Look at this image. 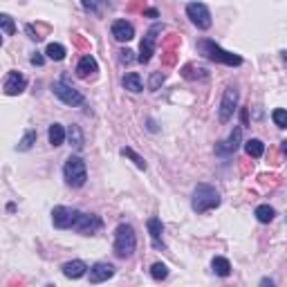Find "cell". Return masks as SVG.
Segmentation results:
<instances>
[{
  "mask_svg": "<svg viewBox=\"0 0 287 287\" xmlns=\"http://www.w3.org/2000/svg\"><path fill=\"white\" fill-rule=\"evenodd\" d=\"M222 198H220V191L211 184H198L193 188L191 195V209L195 213H206L211 209H218Z\"/></svg>",
  "mask_w": 287,
  "mask_h": 287,
  "instance_id": "1",
  "label": "cell"
},
{
  "mask_svg": "<svg viewBox=\"0 0 287 287\" xmlns=\"http://www.w3.org/2000/svg\"><path fill=\"white\" fill-rule=\"evenodd\" d=\"M137 249V236L132 224L121 222L117 229H114V254L119 258H130Z\"/></svg>",
  "mask_w": 287,
  "mask_h": 287,
  "instance_id": "2",
  "label": "cell"
},
{
  "mask_svg": "<svg viewBox=\"0 0 287 287\" xmlns=\"http://www.w3.org/2000/svg\"><path fill=\"white\" fill-rule=\"evenodd\" d=\"M198 50L204 54L209 61H216V63H222V65H229V68H236V65H242V59L234 52H227L213 41H198Z\"/></svg>",
  "mask_w": 287,
  "mask_h": 287,
  "instance_id": "3",
  "label": "cell"
},
{
  "mask_svg": "<svg viewBox=\"0 0 287 287\" xmlns=\"http://www.w3.org/2000/svg\"><path fill=\"white\" fill-rule=\"evenodd\" d=\"M63 178H65V184L72 188H81L85 184V180H88V168H85V162L79 155H70L68 160H65Z\"/></svg>",
  "mask_w": 287,
  "mask_h": 287,
  "instance_id": "4",
  "label": "cell"
},
{
  "mask_svg": "<svg viewBox=\"0 0 287 287\" xmlns=\"http://www.w3.org/2000/svg\"><path fill=\"white\" fill-rule=\"evenodd\" d=\"M186 16L198 29H209L211 27V11L204 3H188L186 5Z\"/></svg>",
  "mask_w": 287,
  "mask_h": 287,
  "instance_id": "5",
  "label": "cell"
},
{
  "mask_svg": "<svg viewBox=\"0 0 287 287\" xmlns=\"http://www.w3.org/2000/svg\"><path fill=\"white\" fill-rule=\"evenodd\" d=\"M52 90H54V94H56L59 99L65 103V106H72V108H74V106H83V103H85L83 94L79 92V90L72 88V85H68V83L63 81V79H61V81H54Z\"/></svg>",
  "mask_w": 287,
  "mask_h": 287,
  "instance_id": "6",
  "label": "cell"
},
{
  "mask_svg": "<svg viewBox=\"0 0 287 287\" xmlns=\"http://www.w3.org/2000/svg\"><path fill=\"white\" fill-rule=\"evenodd\" d=\"M79 216H81V211L70 209V206H54L52 222H54L56 229H74Z\"/></svg>",
  "mask_w": 287,
  "mask_h": 287,
  "instance_id": "7",
  "label": "cell"
},
{
  "mask_svg": "<svg viewBox=\"0 0 287 287\" xmlns=\"http://www.w3.org/2000/svg\"><path fill=\"white\" fill-rule=\"evenodd\" d=\"M236 108H238V90H236V85H227V90H224V94H222V101H220V108H218L220 121H222V124L229 121L234 117Z\"/></svg>",
  "mask_w": 287,
  "mask_h": 287,
  "instance_id": "8",
  "label": "cell"
},
{
  "mask_svg": "<svg viewBox=\"0 0 287 287\" xmlns=\"http://www.w3.org/2000/svg\"><path fill=\"white\" fill-rule=\"evenodd\" d=\"M103 227V220L99 216H94V213H83L79 216L76 224H74V231H79L81 236H94L97 231Z\"/></svg>",
  "mask_w": 287,
  "mask_h": 287,
  "instance_id": "9",
  "label": "cell"
},
{
  "mask_svg": "<svg viewBox=\"0 0 287 287\" xmlns=\"http://www.w3.org/2000/svg\"><path fill=\"white\" fill-rule=\"evenodd\" d=\"M162 32V25H155L150 27L148 32H146L142 45H139V63H148V61L152 59V54H155V43H157V34Z\"/></svg>",
  "mask_w": 287,
  "mask_h": 287,
  "instance_id": "10",
  "label": "cell"
},
{
  "mask_svg": "<svg viewBox=\"0 0 287 287\" xmlns=\"http://www.w3.org/2000/svg\"><path fill=\"white\" fill-rule=\"evenodd\" d=\"M240 142H242V128L236 126L224 142L216 144V155H234V152L238 150V146H240Z\"/></svg>",
  "mask_w": 287,
  "mask_h": 287,
  "instance_id": "11",
  "label": "cell"
},
{
  "mask_svg": "<svg viewBox=\"0 0 287 287\" xmlns=\"http://www.w3.org/2000/svg\"><path fill=\"white\" fill-rule=\"evenodd\" d=\"M25 88H27V79L23 76L21 72H9V74L5 76V81H3V90H5V94L7 97L21 94Z\"/></svg>",
  "mask_w": 287,
  "mask_h": 287,
  "instance_id": "12",
  "label": "cell"
},
{
  "mask_svg": "<svg viewBox=\"0 0 287 287\" xmlns=\"http://www.w3.org/2000/svg\"><path fill=\"white\" fill-rule=\"evenodd\" d=\"M114 276V265L110 262H97V265L90 267V283L97 285V283H106Z\"/></svg>",
  "mask_w": 287,
  "mask_h": 287,
  "instance_id": "13",
  "label": "cell"
},
{
  "mask_svg": "<svg viewBox=\"0 0 287 287\" xmlns=\"http://www.w3.org/2000/svg\"><path fill=\"white\" fill-rule=\"evenodd\" d=\"M110 32H112L114 41H119V43H128V41L135 39V27H132V23H128V21H114L112 27H110Z\"/></svg>",
  "mask_w": 287,
  "mask_h": 287,
  "instance_id": "14",
  "label": "cell"
},
{
  "mask_svg": "<svg viewBox=\"0 0 287 287\" xmlns=\"http://www.w3.org/2000/svg\"><path fill=\"white\" fill-rule=\"evenodd\" d=\"M146 227H148V234H150V240H152V247L155 249H164V224L160 218H150L148 222H146Z\"/></svg>",
  "mask_w": 287,
  "mask_h": 287,
  "instance_id": "15",
  "label": "cell"
},
{
  "mask_svg": "<svg viewBox=\"0 0 287 287\" xmlns=\"http://www.w3.org/2000/svg\"><path fill=\"white\" fill-rule=\"evenodd\" d=\"M97 72H99L97 59L92 56V54H85V56L79 61V65H76V76L79 79H90V76H94Z\"/></svg>",
  "mask_w": 287,
  "mask_h": 287,
  "instance_id": "16",
  "label": "cell"
},
{
  "mask_svg": "<svg viewBox=\"0 0 287 287\" xmlns=\"http://www.w3.org/2000/svg\"><path fill=\"white\" fill-rule=\"evenodd\" d=\"M61 270H63V276H65V278L76 280V278L85 276V272H88V265H85L83 260H70V262H65Z\"/></svg>",
  "mask_w": 287,
  "mask_h": 287,
  "instance_id": "17",
  "label": "cell"
},
{
  "mask_svg": "<svg viewBox=\"0 0 287 287\" xmlns=\"http://www.w3.org/2000/svg\"><path fill=\"white\" fill-rule=\"evenodd\" d=\"M121 85L128 90V92H135L139 94L144 90V83H142V76L137 74V72H128V74L121 79Z\"/></svg>",
  "mask_w": 287,
  "mask_h": 287,
  "instance_id": "18",
  "label": "cell"
},
{
  "mask_svg": "<svg viewBox=\"0 0 287 287\" xmlns=\"http://www.w3.org/2000/svg\"><path fill=\"white\" fill-rule=\"evenodd\" d=\"M47 139H50V144L54 146V148L63 146V142H65V128L61 124H52L50 130H47Z\"/></svg>",
  "mask_w": 287,
  "mask_h": 287,
  "instance_id": "19",
  "label": "cell"
},
{
  "mask_svg": "<svg viewBox=\"0 0 287 287\" xmlns=\"http://www.w3.org/2000/svg\"><path fill=\"white\" fill-rule=\"evenodd\" d=\"M211 267H213V272H216L218 276H222V278H227L231 274V262L224 258V256H216V258L211 260Z\"/></svg>",
  "mask_w": 287,
  "mask_h": 287,
  "instance_id": "20",
  "label": "cell"
},
{
  "mask_svg": "<svg viewBox=\"0 0 287 287\" xmlns=\"http://www.w3.org/2000/svg\"><path fill=\"white\" fill-rule=\"evenodd\" d=\"M256 220L258 222H262V224H267V222H272L274 220V216H276V211L272 209L270 204H260V206H256Z\"/></svg>",
  "mask_w": 287,
  "mask_h": 287,
  "instance_id": "21",
  "label": "cell"
},
{
  "mask_svg": "<svg viewBox=\"0 0 287 287\" xmlns=\"http://www.w3.org/2000/svg\"><path fill=\"white\" fill-rule=\"evenodd\" d=\"M245 150H247L249 157L258 160V157H262V152H265V144H262L260 139H249V142L245 144Z\"/></svg>",
  "mask_w": 287,
  "mask_h": 287,
  "instance_id": "22",
  "label": "cell"
},
{
  "mask_svg": "<svg viewBox=\"0 0 287 287\" xmlns=\"http://www.w3.org/2000/svg\"><path fill=\"white\" fill-rule=\"evenodd\" d=\"M45 54H47V59L50 61H63L65 59V47L61 45V43H50V45H47V50H45Z\"/></svg>",
  "mask_w": 287,
  "mask_h": 287,
  "instance_id": "23",
  "label": "cell"
},
{
  "mask_svg": "<svg viewBox=\"0 0 287 287\" xmlns=\"http://www.w3.org/2000/svg\"><path fill=\"white\" fill-rule=\"evenodd\" d=\"M68 137H70V142H72V146H74L76 150H81V148H83V132H81V128H79L76 124H72V126H70Z\"/></svg>",
  "mask_w": 287,
  "mask_h": 287,
  "instance_id": "24",
  "label": "cell"
},
{
  "mask_svg": "<svg viewBox=\"0 0 287 287\" xmlns=\"http://www.w3.org/2000/svg\"><path fill=\"white\" fill-rule=\"evenodd\" d=\"M0 27H3V34L5 36H14V32H16L14 18H11L9 14H3V16H0Z\"/></svg>",
  "mask_w": 287,
  "mask_h": 287,
  "instance_id": "25",
  "label": "cell"
},
{
  "mask_svg": "<svg viewBox=\"0 0 287 287\" xmlns=\"http://www.w3.org/2000/svg\"><path fill=\"white\" fill-rule=\"evenodd\" d=\"M150 276H152V280H157V283H160V280H164L168 276V267L164 265V262H155V265L150 267Z\"/></svg>",
  "mask_w": 287,
  "mask_h": 287,
  "instance_id": "26",
  "label": "cell"
},
{
  "mask_svg": "<svg viewBox=\"0 0 287 287\" xmlns=\"http://www.w3.org/2000/svg\"><path fill=\"white\" fill-rule=\"evenodd\" d=\"M34 142H36V130H27L25 135H23V139H21V142H18V146H16V148L25 152V150H29V148H32V146H34Z\"/></svg>",
  "mask_w": 287,
  "mask_h": 287,
  "instance_id": "27",
  "label": "cell"
},
{
  "mask_svg": "<svg viewBox=\"0 0 287 287\" xmlns=\"http://www.w3.org/2000/svg\"><path fill=\"white\" fill-rule=\"evenodd\" d=\"M121 155H124V157H130L132 164H135V166H137L139 170H146V162H144V157H142V155H137V152L132 150V148H121Z\"/></svg>",
  "mask_w": 287,
  "mask_h": 287,
  "instance_id": "28",
  "label": "cell"
},
{
  "mask_svg": "<svg viewBox=\"0 0 287 287\" xmlns=\"http://www.w3.org/2000/svg\"><path fill=\"white\" fill-rule=\"evenodd\" d=\"M272 119H274V124H276L278 128H287V110L285 108H276L272 112Z\"/></svg>",
  "mask_w": 287,
  "mask_h": 287,
  "instance_id": "29",
  "label": "cell"
},
{
  "mask_svg": "<svg viewBox=\"0 0 287 287\" xmlns=\"http://www.w3.org/2000/svg\"><path fill=\"white\" fill-rule=\"evenodd\" d=\"M164 81H166V74H164V72H155V74L150 76V90H157L160 83H164Z\"/></svg>",
  "mask_w": 287,
  "mask_h": 287,
  "instance_id": "30",
  "label": "cell"
},
{
  "mask_svg": "<svg viewBox=\"0 0 287 287\" xmlns=\"http://www.w3.org/2000/svg\"><path fill=\"white\" fill-rule=\"evenodd\" d=\"M81 5H83V9H88V11H97L99 0H81Z\"/></svg>",
  "mask_w": 287,
  "mask_h": 287,
  "instance_id": "31",
  "label": "cell"
},
{
  "mask_svg": "<svg viewBox=\"0 0 287 287\" xmlns=\"http://www.w3.org/2000/svg\"><path fill=\"white\" fill-rule=\"evenodd\" d=\"M119 54H121V63H130L132 61V52L130 50H121Z\"/></svg>",
  "mask_w": 287,
  "mask_h": 287,
  "instance_id": "32",
  "label": "cell"
},
{
  "mask_svg": "<svg viewBox=\"0 0 287 287\" xmlns=\"http://www.w3.org/2000/svg\"><path fill=\"white\" fill-rule=\"evenodd\" d=\"M32 63L34 65H43V63H45V59H43V56H32Z\"/></svg>",
  "mask_w": 287,
  "mask_h": 287,
  "instance_id": "33",
  "label": "cell"
},
{
  "mask_svg": "<svg viewBox=\"0 0 287 287\" xmlns=\"http://www.w3.org/2000/svg\"><path fill=\"white\" fill-rule=\"evenodd\" d=\"M144 14H146V16H150V18H157V9H146Z\"/></svg>",
  "mask_w": 287,
  "mask_h": 287,
  "instance_id": "34",
  "label": "cell"
},
{
  "mask_svg": "<svg viewBox=\"0 0 287 287\" xmlns=\"http://www.w3.org/2000/svg\"><path fill=\"white\" fill-rule=\"evenodd\" d=\"M260 285H270V287H272V285H274V280H272V278H262V280H260Z\"/></svg>",
  "mask_w": 287,
  "mask_h": 287,
  "instance_id": "35",
  "label": "cell"
},
{
  "mask_svg": "<svg viewBox=\"0 0 287 287\" xmlns=\"http://www.w3.org/2000/svg\"><path fill=\"white\" fill-rule=\"evenodd\" d=\"M280 148H283V155L287 157V142H283V146H280Z\"/></svg>",
  "mask_w": 287,
  "mask_h": 287,
  "instance_id": "36",
  "label": "cell"
},
{
  "mask_svg": "<svg viewBox=\"0 0 287 287\" xmlns=\"http://www.w3.org/2000/svg\"><path fill=\"white\" fill-rule=\"evenodd\" d=\"M283 61H285V63H287V52H283Z\"/></svg>",
  "mask_w": 287,
  "mask_h": 287,
  "instance_id": "37",
  "label": "cell"
}]
</instances>
